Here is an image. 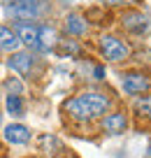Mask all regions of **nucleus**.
<instances>
[{
	"mask_svg": "<svg viewBox=\"0 0 151 158\" xmlns=\"http://www.w3.org/2000/svg\"><path fill=\"white\" fill-rule=\"evenodd\" d=\"M63 109L77 121H93L109 109V98L95 91H88V93H79L72 100H68Z\"/></svg>",
	"mask_w": 151,
	"mask_h": 158,
	"instance_id": "obj_1",
	"label": "nucleus"
},
{
	"mask_svg": "<svg viewBox=\"0 0 151 158\" xmlns=\"http://www.w3.org/2000/svg\"><path fill=\"white\" fill-rule=\"evenodd\" d=\"M5 14L14 21H35L42 19L49 10L47 0H2Z\"/></svg>",
	"mask_w": 151,
	"mask_h": 158,
	"instance_id": "obj_2",
	"label": "nucleus"
},
{
	"mask_svg": "<svg viewBox=\"0 0 151 158\" xmlns=\"http://www.w3.org/2000/svg\"><path fill=\"white\" fill-rule=\"evenodd\" d=\"M100 51H103V56L107 60H126L128 56H130V47L123 42V40L114 37V35H105L103 40H100Z\"/></svg>",
	"mask_w": 151,
	"mask_h": 158,
	"instance_id": "obj_3",
	"label": "nucleus"
},
{
	"mask_svg": "<svg viewBox=\"0 0 151 158\" xmlns=\"http://www.w3.org/2000/svg\"><path fill=\"white\" fill-rule=\"evenodd\" d=\"M16 40L23 42L28 49L40 51V23H30V21H19L16 23Z\"/></svg>",
	"mask_w": 151,
	"mask_h": 158,
	"instance_id": "obj_4",
	"label": "nucleus"
},
{
	"mask_svg": "<svg viewBox=\"0 0 151 158\" xmlns=\"http://www.w3.org/2000/svg\"><path fill=\"white\" fill-rule=\"evenodd\" d=\"M149 86H151V81L142 72H128V74H123V91L130 93V95L144 93V91H149Z\"/></svg>",
	"mask_w": 151,
	"mask_h": 158,
	"instance_id": "obj_5",
	"label": "nucleus"
},
{
	"mask_svg": "<svg viewBox=\"0 0 151 158\" xmlns=\"http://www.w3.org/2000/svg\"><path fill=\"white\" fill-rule=\"evenodd\" d=\"M7 65L19 74H30V70H33V56H30V51H16V54L10 56Z\"/></svg>",
	"mask_w": 151,
	"mask_h": 158,
	"instance_id": "obj_6",
	"label": "nucleus"
},
{
	"mask_svg": "<svg viewBox=\"0 0 151 158\" xmlns=\"http://www.w3.org/2000/svg\"><path fill=\"white\" fill-rule=\"evenodd\" d=\"M123 26H126L130 33H135V35H142V33H146L149 30V19H146L144 14H140V12H130V14H126L123 16Z\"/></svg>",
	"mask_w": 151,
	"mask_h": 158,
	"instance_id": "obj_7",
	"label": "nucleus"
},
{
	"mask_svg": "<svg viewBox=\"0 0 151 158\" xmlns=\"http://www.w3.org/2000/svg\"><path fill=\"white\" fill-rule=\"evenodd\" d=\"M126 126H128V121H126V116H123L121 112L109 114V116H105V121H103L105 133H109V135H121L123 130H126Z\"/></svg>",
	"mask_w": 151,
	"mask_h": 158,
	"instance_id": "obj_8",
	"label": "nucleus"
},
{
	"mask_svg": "<svg viewBox=\"0 0 151 158\" xmlns=\"http://www.w3.org/2000/svg\"><path fill=\"white\" fill-rule=\"evenodd\" d=\"M5 139L10 144H26L30 139V130L21 123H12L5 128Z\"/></svg>",
	"mask_w": 151,
	"mask_h": 158,
	"instance_id": "obj_9",
	"label": "nucleus"
},
{
	"mask_svg": "<svg viewBox=\"0 0 151 158\" xmlns=\"http://www.w3.org/2000/svg\"><path fill=\"white\" fill-rule=\"evenodd\" d=\"M65 30H68L70 35H77L79 37V35H86L88 26L79 14H68V19H65Z\"/></svg>",
	"mask_w": 151,
	"mask_h": 158,
	"instance_id": "obj_10",
	"label": "nucleus"
},
{
	"mask_svg": "<svg viewBox=\"0 0 151 158\" xmlns=\"http://www.w3.org/2000/svg\"><path fill=\"white\" fill-rule=\"evenodd\" d=\"M56 44V30L47 23H40V51H49Z\"/></svg>",
	"mask_w": 151,
	"mask_h": 158,
	"instance_id": "obj_11",
	"label": "nucleus"
},
{
	"mask_svg": "<svg viewBox=\"0 0 151 158\" xmlns=\"http://www.w3.org/2000/svg\"><path fill=\"white\" fill-rule=\"evenodd\" d=\"M16 47H19V40H16V35L12 33L10 28L0 26V51H14Z\"/></svg>",
	"mask_w": 151,
	"mask_h": 158,
	"instance_id": "obj_12",
	"label": "nucleus"
},
{
	"mask_svg": "<svg viewBox=\"0 0 151 158\" xmlns=\"http://www.w3.org/2000/svg\"><path fill=\"white\" fill-rule=\"evenodd\" d=\"M5 105L12 116H23V100H21V95H7Z\"/></svg>",
	"mask_w": 151,
	"mask_h": 158,
	"instance_id": "obj_13",
	"label": "nucleus"
},
{
	"mask_svg": "<svg viewBox=\"0 0 151 158\" xmlns=\"http://www.w3.org/2000/svg\"><path fill=\"white\" fill-rule=\"evenodd\" d=\"M135 109L140 114H144V116H151V98H140L135 102Z\"/></svg>",
	"mask_w": 151,
	"mask_h": 158,
	"instance_id": "obj_14",
	"label": "nucleus"
},
{
	"mask_svg": "<svg viewBox=\"0 0 151 158\" xmlns=\"http://www.w3.org/2000/svg\"><path fill=\"white\" fill-rule=\"evenodd\" d=\"M103 2H109V5H128V2H135V0H103Z\"/></svg>",
	"mask_w": 151,
	"mask_h": 158,
	"instance_id": "obj_15",
	"label": "nucleus"
},
{
	"mask_svg": "<svg viewBox=\"0 0 151 158\" xmlns=\"http://www.w3.org/2000/svg\"><path fill=\"white\" fill-rule=\"evenodd\" d=\"M103 74H105L103 68H95V79H103Z\"/></svg>",
	"mask_w": 151,
	"mask_h": 158,
	"instance_id": "obj_16",
	"label": "nucleus"
}]
</instances>
